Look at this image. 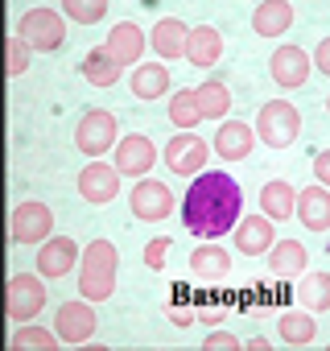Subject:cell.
<instances>
[{"label":"cell","mask_w":330,"mask_h":351,"mask_svg":"<svg viewBox=\"0 0 330 351\" xmlns=\"http://www.w3.org/2000/svg\"><path fill=\"white\" fill-rule=\"evenodd\" d=\"M116 273H120V252L112 240H91L79 261V298L87 302H107L116 293Z\"/></svg>","instance_id":"obj_2"},{"label":"cell","mask_w":330,"mask_h":351,"mask_svg":"<svg viewBox=\"0 0 330 351\" xmlns=\"http://www.w3.org/2000/svg\"><path fill=\"white\" fill-rule=\"evenodd\" d=\"M293 25V5L289 0H260L252 13V34L256 38H285Z\"/></svg>","instance_id":"obj_22"},{"label":"cell","mask_w":330,"mask_h":351,"mask_svg":"<svg viewBox=\"0 0 330 351\" xmlns=\"http://www.w3.org/2000/svg\"><path fill=\"white\" fill-rule=\"evenodd\" d=\"M128 87L136 99H161L170 91V71H165V62H136Z\"/></svg>","instance_id":"obj_26"},{"label":"cell","mask_w":330,"mask_h":351,"mask_svg":"<svg viewBox=\"0 0 330 351\" xmlns=\"http://www.w3.org/2000/svg\"><path fill=\"white\" fill-rule=\"evenodd\" d=\"M231 244H236V252H244V256H268V248L277 244V228H272V219H268L264 211L244 215V219L236 223V232H231Z\"/></svg>","instance_id":"obj_15"},{"label":"cell","mask_w":330,"mask_h":351,"mask_svg":"<svg viewBox=\"0 0 330 351\" xmlns=\"http://www.w3.org/2000/svg\"><path fill=\"white\" fill-rule=\"evenodd\" d=\"M165 256H170V236H153L144 244V265L149 269H165Z\"/></svg>","instance_id":"obj_35"},{"label":"cell","mask_w":330,"mask_h":351,"mask_svg":"<svg viewBox=\"0 0 330 351\" xmlns=\"http://www.w3.org/2000/svg\"><path fill=\"white\" fill-rule=\"evenodd\" d=\"M297 306H305V310H314V314L330 310V273H322V269L301 273V277H297Z\"/></svg>","instance_id":"obj_27"},{"label":"cell","mask_w":330,"mask_h":351,"mask_svg":"<svg viewBox=\"0 0 330 351\" xmlns=\"http://www.w3.org/2000/svg\"><path fill=\"white\" fill-rule=\"evenodd\" d=\"M95 326H99L95 302H87V298H83V302H62L58 314H54V330L62 335L66 347H87L91 335H95Z\"/></svg>","instance_id":"obj_12"},{"label":"cell","mask_w":330,"mask_h":351,"mask_svg":"<svg viewBox=\"0 0 330 351\" xmlns=\"http://www.w3.org/2000/svg\"><path fill=\"white\" fill-rule=\"evenodd\" d=\"M244 219V191L227 169H207L194 173L186 195H182V223L190 236L219 240L231 236L236 223Z\"/></svg>","instance_id":"obj_1"},{"label":"cell","mask_w":330,"mask_h":351,"mask_svg":"<svg viewBox=\"0 0 330 351\" xmlns=\"http://www.w3.org/2000/svg\"><path fill=\"white\" fill-rule=\"evenodd\" d=\"M244 347H248V351H272V343H268V339H264V335H260V339H248V343H244Z\"/></svg>","instance_id":"obj_40"},{"label":"cell","mask_w":330,"mask_h":351,"mask_svg":"<svg viewBox=\"0 0 330 351\" xmlns=\"http://www.w3.org/2000/svg\"><path fill=\"white\" fill-rule=\"evenodd\" d=\"M277 335H281V343L285 347H309L314 339H318V322H314V310H285L281 318H277Z\"/></svg>","instance_id":"obj_25"},{"label":"cell","mask_w":330,"mask_h":351,"mask_svg":"<svg viewBox=\"0 0 330 351\" xmlns=\"http://www.w3.org/2000/svg\"><path fill=\"white\" fill-rule=\"evenodd\" d=\"M83 79L91 83V87H116L120 83V75H124V66L120 62H112V54L107 50H87V58H83Z\"/></svg>","instance_id":"obj_30"},{"label":"cell","mask_w":330,"mask_h":351,"mask_svg":"<svg viewBox=\"0 0 330 351\" xmlns=\"http://www.w3.org/2000/svg\"><path fill=\"white\" fill-rule=\"evenodd\" d=\"M186 42H190V25L178 21V17H161L149 34V46L161 62H174V58H186Z\"/></svg>","instance_id":"obj_18"},{"label":"cell","mask_w":330,"mask_h":351,"mask_svg":"<svg viewBox=\"0 0 330 351\" xmlns=\"http://www.w3.org/2000/svg\"><path fill=\"white\" fill-rule=\"evenodd\" d=\"M165 318H170L174 326H190V322L199 318V310H190V306H178V302H170V306H165Z\"/></svg>","instance_id":"obj_36"},{"label":"cell","mask_w":330,"mask_h":351,"mask_svg":"<svg viewBox=\"0 0 330 351\" xmlns=\"http://www.w3.org/2000/svg\"><path fill=\"white\" fill-rule=\"evenodd\" d=\"M199 318H203L207 326H219V322H223V310H199Z\"/></svg>","instance_id":"obj_39"},{"label":"cell","mask_w":330,"mask_h":351,"mask_svg":"<svg viewBox=\"0 0 330 351\" xmlns=\"http://www.w3.org/2000/svg\"><path fill=\"white\" fill-rule=\"evenodd\" d=\"M326 112H330V95H326Z\"/></svg>","instance_id":"obj_41"},{"label":"cell","mask_w":330,"mask_h":351,"mask_svg":"<svg viewBox=\"0 0 330 351\" xmlns=\"http://www.w3.org/2000/svg\"><path fill=\"white\" fill-rule=\"evenodd\" d=\"M29 58H34V46H29L21 34H13V38H9V75L21 79V75L29 71Z\"/></svg>","instance_id":"obj_33"},{"label":"cell","mask_w":330,"mask_h":351,"mask_svg":"<svg viewBox=\"0 0 330 351\" xmlns=\"http://www.w3.org/2000/svg\"><path fill=\"white\" fill-rule=\"evenodd\" d=\"M120 178L124 173L116 169V161H103V157H91L83 169H79V199L91 203V207H107L116 195H120Z\"/></svg>","instance_id":"obj_10"},{"label":"cell","mask_w":330,"mask_h":351,"mask_svg":"<svg viewBox=\"0 0 330 351\" xmlns=\"http://www.w3.org/2000/svg\"><path fill=\"white\" fill-rule=\"evenodd\" d=\"M116 141H120V124H116V116L107 108H91V112L79 116V124H75V149L87 161L91 157H107L116 149Z\"/></svg>","instance_id":"obj_4"},{"label":"cell","mask_w":330,"mask_h":351,"mask_svg":"<svg viewBox=\"0 0 330 351\" xmlns=\"http://www.w3.org/2000/svg\"><path fill=\"white\" fill-rule=\"evenodd\" d=\"M227 273H231V252L219 248L215 240H203V244L190 252V277H194V281L215 285V281H223Z\"/></svg>","instance_id":"obj_19"},{"label":"cell","mask_w":330,"mask_h":351,"mask_svg":"<svg viewBox=\"0 0 330 351\" xmlns=\"http://www.w3.org/2000/svg\"><path fill=\"white\" fill-rule=\"evenodd\" d=\"M256 124H244V120H219V128H215V153L223 157V161H244V157H252V149H256Z\"/></svg>","instance_id":"obj_16"},{"label":"cell","mask_w":330,"mask_h":351,"mask_svg":"<svg viewBox=\"0 0 330 351\" xmlns=\"http://www.w3.org/2000/svg\"><path fill=\"white\" fill-rule=\"evenodd\" d=\"M314 71H322V75L330 79V38L318 42V50H314Z\"/></svg>","instance_id":"obj_38"},{"label":"cell","mask_w":330,"mask_h":351,"mask_svg":"<svg viewBox=\"0 0 330 351\" xmlns=\"http://www.w3.org/2000/svg\"><path fill=\"white\" fill-rule=\"evenodd\" d=\"M79 261H83V248L75 244V236H50L46 244H38V273L46 281L66 277L71 269H79Z\"/></svg>","instance_id":"obj_14"},{"label":"cell","mask_w":330,"mask_h":351,"mask_svg":"<svg viewBox=\"0 0 330 351\" xmlns=\"http://www.w3.org/2000/svg\"><path fill=\"white\" fill-rule=\"evenodd\" d=\"M314 178H318L322 186H330V149L314 153Z\"/></svg>","instance_id":"obj_37"},{"label":"cell","mask_w":330,"mask_h":351,"mask_svg":"<svg viewBox=\"0 0 330 351\" xmlns=\"http://www.w3.org/2000/svg\"><path fill=\"white\" fill-rule=\"evenodd\" d=\"M107 0H62V13L75 21V25H95L107 17Z\"/></svg>","instance_id":"obj_32"},{"label":"cell","mask_w":330,"mask_h":351,"mask_svg":"<svg viewBox=\"0 0 330 351\" xmlns=\"http://www.w3.org/2000/svg\"><path fill=\"white\" fill-rule=\"evenodd\" d=\"M211 145L203 136H194V128H178V136L165 141V169H174L178 178H194L207 169Z\"/></svg>","instance_id":"obj_9"},{"label":"cell","mask_w":330,"mask_h":351,"mask_svg":"<svg viewBox=\"0 0 330 351\" xmlns=\"http://www.w3.org/2000/svg\"><path fill=\"white\" fill-rule=\"evenodd\" d=\"M268 75L281 91H297L314 75V54H305L301 46H277L272 58H268Z\"/></svg>","instance_id":"obj_11"},{"label":"cell","mask_w":330,"mask_h":351,"mask_svg":"<svg viewBox=\"0 0 330 351\" xmlns=\"http://www.w3.org/2000/svg\"><path fill=\"white\" fill-rule=\"evenodd\" d=\"M260 211H264L272 223L293 219V215H297V191H293V182H285V178H268V182L260 186Z\"/></svg>","instance_id":"obj_23"},{"label":"cell","mask_w":330,"mask_h":351,"mask_svg":"<svg viewBox=\"0 0 330 351\" xmlns=\"http://www.w3.org/2000/svg\"><path fill=\"white\" fill-rule=\"evenodd\" d=\"M297 219L305 232H330V186L314 182L297 191Z\"/></svg>","instance_id":"obj_20"},{"label":"cell","mask_w":330,"mask_h":351,"mask_svg":"<svg viewBox=\"0 0 330 351\" xmlns=\"http://www.w3.org/2000/svg\"><path fill=\"white\" fill-rule=\"evenodd\" d=\"M103 50L112 54V62H120L124 71H132V66L140 62V54L149 50V38L140 34V25H132V21H120V25H112V34H107Z\"/></svg>","instance_id":"obj_17"},{"label":"cell","mask_w":330,"mask_h":351,"mask_svg":"<svg viewBox=\"0 0 330 351\" xmlns=\"http://www.w3.org/2000/svg\"><path fill=\"white\" fill-rule=\"evenodd\" d=\"M165 116H170L174 128H199L207 116H203V104H199V91L194 87H182L170 95V108H165Z\"/></svg>","instance_id":"obj_28"},{"label":"cell","mask_w":330,"mask_h":351,"mask_svg":"<svg viewBox=\"0 0 330 351\" xmlns=\"http://www.w3.org/2000/svg\"><path fill=\"white\" fill-rule=\"evenodd\" d=\"M244 343H240V335H231V330H211L207 339H203V351H240Z\"/></svg>","instance_id":"obj_34"},{"label":"cell","mask_w":330,"mask_h":351,"mask_svg":"<svg viewBox=\"0 0 330 351\" xmlns=\"http://www.w3.org/2000/svg\"><path fill=\"white\" fill-rule=\"evenodd\" d=\"M256 136L268 149H289L301 136V112L289 99H264L256 112Z\"/></svg>","instance_id":"obj_3"},{"label":"cell","mask_w":330,"mask_h":351,"mask_svg":"<svg viewBox=\"0 0 330 351\" xmlns=\"http://www.w3.org/2000/svg\"><path fill=\"white\" fill-rule=\"evenodd\" d=\"M219 58H223V34L215 25H194L190 42H186V62L199 71H211V66H219Z\"/></svg>","instance_id":"obj_21"},{"label":"cell","mask_w":330,"mask_h":351,"mask_svg":"<svg viewBox=\"0 0 330 351\" xmlns=\"http://www.w3.org/2000/svg\"><path fill=\"white\" fill-rule=\"evenodd\" d=\"M9 347L13 351H54V347H62V335L46 330L38 322H17V330L9 335Z\"/></svg>","instance_id":"obj_29"},{"label":"cell","mask_w":330,"mask_h":351,"mask_svg":"<svg viewBox=\"0 0 330 351\" xmlns=\"http://www.w3.org/2000/svg\"><path fill=\"white\" fill-rule=\"evenodd\" d=\"M112 161H116V169L124 173V178H149V169L157 165V145L144 132H128V136L116 141Z\"/></svg>","instance_id":"obj_13"},{"label":"cell","mask_w":330,"mask_h":351,"mask_svg":"<svg viewBox=\"0 0 330 351\" xmlns=\"http://www.w3.org/2000/svg\"><path fill=\"white\" fill-rule=\"evenodd\" d=\"M128 207H132V215H136L140 223H161V219H170L182 203L174 199V191L165 186V182H157V178H136V186H132V195H128Z\"/></svg>","instance_id":"obj_8"},{"label":"cell","mask_w":330,"mask_h":351,"mask_svg":"<svg viewBox=\"0 0 330 351\" xmlns=\"http://www.w3.org/2000/svg\"><path fill=\"white\" fill-rule=\"evenodd\" d=\"M199 91V104H203V116L207 120H227V108H231V91L223 79H207L194 87Z\"/></svg>","instance_id":"obj_31"},{"label":"cell","mask_w":330,"mask_h":351,"mask_svg":"<svg viewBox=\"0 0 330 351\" xmlns=\"http://www.w3.org/2000/svg\"><path fill=\"white\" fill-rule=\"evenodd\" d=\"M9 236L13 244H46L54 236V211L42 199H25L9 215Z\"/></svg>","instance_id":"obj_7"},{"label":"cell","mask_w":330,"mask_h":351,"mask_svg":"<svg viewBox=\"0 0 330 351\" xmlns=\"http://www.w3.org/2000/svg\"><path fill=\"white\" fill-rule=\"evenodd\" d=\"M50 293H46V277L42 273H13L9 289H5V314L13 322H34L46 310Z\"/></svg>","instance_id":"obj_5"},{"label":"cell","mask_w":330,"mask_h":351,"mask_svg":"<svg viewBox=\"0 0 330 351\" xmlns=\"http://www.w3.org/2000/svg\"><path fill=\"white\" fill-rule=\"evenodd\" d=\"M309 269V252L301 240H277L268 248V273L272 277H301Z\"/></svg>","instance_id":"obj_24"},{"label":"cell","mask_w":330,"mask_h":351,"mask_svg":"<svg viewBox=\"0 0 330 351\" xmlns=\"http://www.w3.org/2000/svg\"><path fill=\"white\" fill-rule=\"evenodd\" d=\"M17 34L34 46V54H54L66 42V13L62 9H29L17 21Z\"/></svg>","instance_id":"obj_6"}]
</instances>
